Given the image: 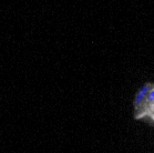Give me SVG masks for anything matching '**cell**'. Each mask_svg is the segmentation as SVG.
Wrapping results in <instances>:
<instances>
[{"instance_id": "cell-1", "label": "cell", "mask_w": 154, "mask_h": 153, "mask_svg": "<svg viewBox=\"0 0 154 153\" xmlns=\"http://www.w3.org/2000/svg\"><path fill=\"white\" fill-rule=\"evenodd\" d=\"M152 88H153L152 87V84L146 83V84H144L143 87L140 89V91L137 92V97H135V100H134V107H135V110L139 109V107L142 105V102H143L144 99H145V97H146L147 92H149Z\"/></svg>"}]
</instances>
